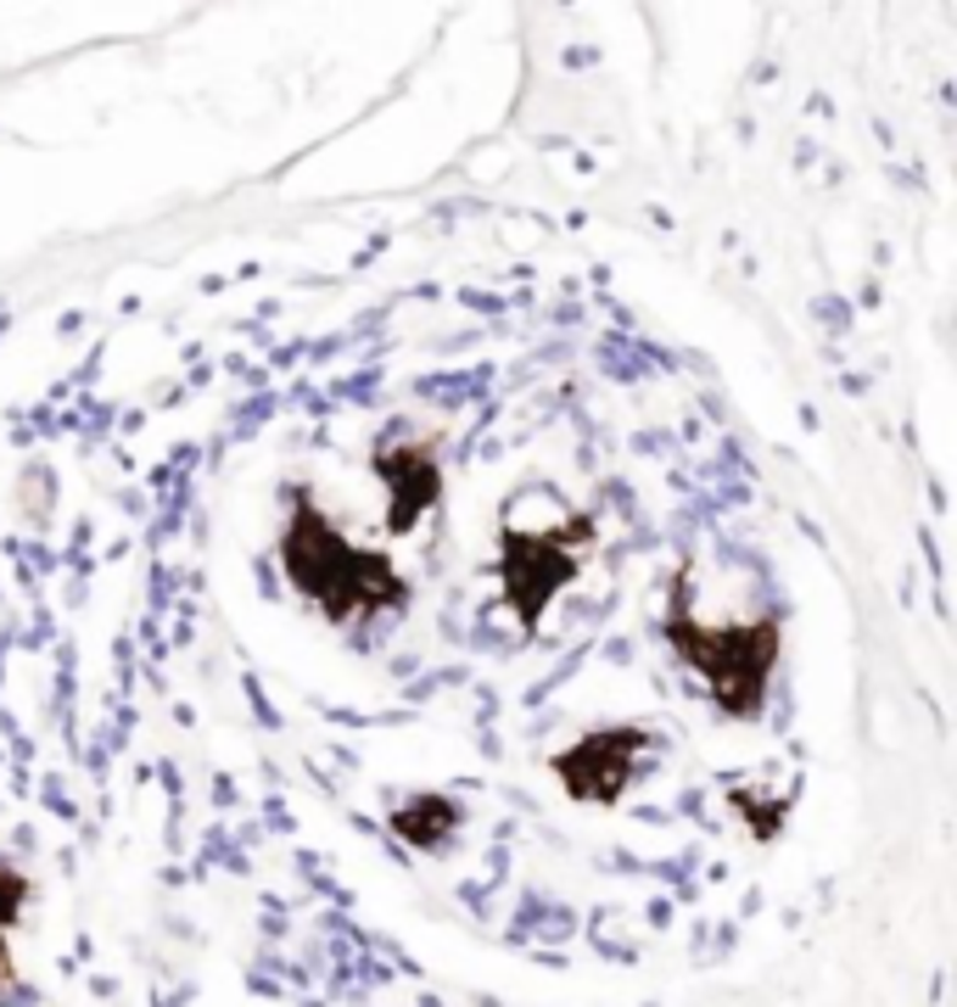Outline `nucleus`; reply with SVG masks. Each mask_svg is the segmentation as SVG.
<instances>
[{
    "instance_id": "obj_1",
    "label": "nucleus",
    "mask_w": 957,
    "mask_h": 1007,
    "mask_svg": "<svg viewBox=\"0 0 957 1007\" xmlns=\"http://www.w3.org/2000/svg\"><path fill=\"white\" fill-rule=\"evenodd\" d=\"M280 565L292 588L319 605L330 621H359V616H393L409 605V583L387 554L353 543L337 520H330L308 493H297L292 520L280 532Z\"/></svg>"
},
{
    "instance_id": "obj_2",
    "label": "nucleus",
    "mask_w": 957,
    "mask_h": 1007,
    "mask_svg": "<svg viewBox=\"0 0 957 1007\" xmlns=\"http://www.w3.org/2000/svg\"><path fill=\"white\" fill-rule=\"evenodd\" d=\"M673 655L705 683L711 705L734 716V723H750L768 705L773 671L784 655V621L779 616H756L745 628H711V621L695 616V594H689V571L673 577V594H666V621H661Z\"/></svg>"
},
{
    "instance_id": "obj_3",
    "label": "nucleus",
    "mask_w": 957,
    "mask_h": 1007,
    "mask_svg": "<svg viewBox=\"0 0 957 1007\" xmlns=\"http://www.w3.org/2000/svg\"><path fill=\"white\" fill-rule=\"evenodd\" d=\"M588 538H594V515H571V526H538V532H526V526L499 532V583L526 633L544 621L555 594L577 577V554L588 549Z\"/></svg>"
},
{
    "instance_id": "obj_4",
    "label": "nucleus",
    "mask_w": 957,
    "mask_h": 1007,
    "mask_svg": "<svg viewBox=\"0 0 957 1007\" xmlns=\"http://www.w3.org/2000/svg\"><path fill=\"white\" fill-rule=\"evenodd\" d=\"M644 750H650V728H639V723L594 728V734H583L577 745H565L555 756V778H560V789L571 800H583V806H616L621 795H628Z\"/></svg>"
},
{
    "instance_id": "obj_5",
    "label": "nucleus",
    "mask_w": 957,
    "mask_h": 1007,
    "mask_svg": "<svg viewBox=\"0 0 957 1007\" xmlns=\"http://www.w3.org/2000/svg\"><path fill=\"white\" fill-rule=\"evenodd\" d=\"M375 476L387 482V493H393V504H387V526L393 532H409V526L425 515V510H437V499H443V470H437V459L425 454L420 443H409V448H381L375 454Z\"/></svg>"
},
{
    "instance_id": "obj_6",
    "label": "nucleus",
    "mask_w": 957,
    "mask_h": 1007,
    "mask_svg": "<svg viewBox=\"0 0 957 1007\" xmlns=\"http://www.w3.org/2000/svg\"><path fill=\"white\" fill-rule=\"evenodd\" d=\"M454 829H459V806H454L448 795H415V800H404V806L393 811V834H398L404 845L437 851V845H448Z\"/></svg>"
},
{
    "instance_id": "obj_7",
    "label": "nucleus",
    "mask_w": 957,
    "mask_h": 1007,
    "mask_svg": "<svg viewBox=\"0 0 957 1007\" xmlns=\"http://www.w3.org/2000/svg\"><path fill=\"white\" fill-rule=\"evenodd\" d=\"M23 906H28V874H17L12 862H0V1007L17 996V963H12L7 929L23 918Z\"/></svg>"
}]
</instances>
